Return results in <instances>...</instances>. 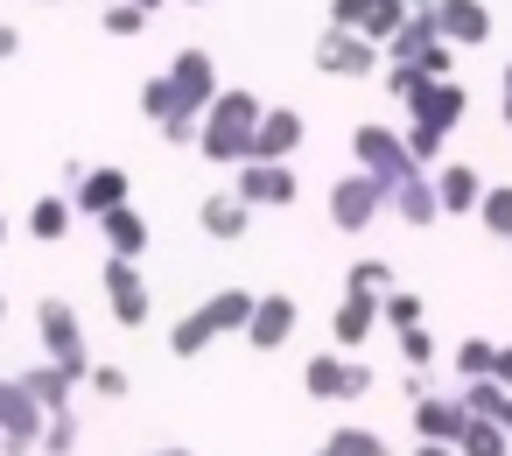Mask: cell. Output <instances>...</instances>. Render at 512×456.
<instances>
[{"label":"cell","instance_id":"obj_1","mask_svg":"<svg viewBox=\"0 0 512 456\" xmlns=\"http://www.w3.org/2000/svg\"><path fill=\"white\" fill-rule=\"evenodd\" d=\"M260 99L253 92H239V85H225L218 99H211V113H204V127H197V155L204 162H218V169H239V162H253V134H260Z\"/></svg>","mask_w":512,"mask_h":456},{"label":"cell","instance_id":"obj_2","mask_svg":"<svg viewBox=\"0 0 512 456\" xmlns=\"http://www.w3.org/2000/svg\"><path fill=\"white\" fill-rule=\"evenodd\" d=\"M253 288H218V295H204L190 316H176V330H169V351L176 358H204L218 337H246V323H253Z\"/></svg>","mask_w":512,"mask_h":456},{"label":"cell","instance_id":"obj_3","mask_svg":"<svg viewBox=\"0 0 512 456\" xmlns=\"http://www.w3.org/2000/svg\"><path fill=\"white\" fill-rule=\"evenodd\" d=\"M36 330H43V351L71 372V379H92V344H85V323H78V309L64 302V295H43L36 302Z\"/></svg>","mask_w":512,"mask_h":456},{"label":"cell","instance_id":"obj_4","mask_svg":"<svg viewBox=\"0 0 512 456\" xmlns=\"http://www.w3.org/2000/svg\"><path fill=\"white\" fill-rule=\"evenodd\" d=\"M351 155H358V169H365V176H379V183H386V197H393L400 183L428 176V169L414 162L407 134H393V127H358V134H351Z\"/></svg>","mask_w":512,"mask_h":456},{"label":"cell","instance_id":"obj_5","mask_svg":"<svg viewBox=\"0 0 512 456\" xmlns=\"http://www.w3.org/2000/svg\"><path fill=\"white\" fill-rule=\"evenodd\" d=\"M169 85H176V106H183V120H204V113H211V99L225 92V85H218V64H211V50H176V57H169Z\"/></svg>","mask_w":512,"mask_h":456},{"label":"cell","instance_id":"obj_6","mask_svg":"<svg viewBox=\"0 0 512 456\" xmlns=\"http://www.w3.org/2000/svg\"><path fill=\"white\" fill-rule=\"evenodd\" d=\"M414 8L407 0H330V29H351V36H365V43H393V29L407 22Z\"/></svg>","mask_w":512,"mask_h":456},{"label":"cell","instance_id":"obj_7","mask_svg":"<svg viewBox=\"0 0 512 456\" xmlns=\"http://www.w3.org/2000/svg\"><path fill=\"white\" fill-rule=\"evenodd\" d=\"M43 421H50V414L29 400V386L0 372V435H8V456H36V442H43Z\"/></svg>","mask_w":512,"mask_h":456},{"label":"cell","instance_id":"obj_8","mask_svg":"<svg viewBox=\"0 0 512 456\" xmlns=\"http://www.w3.org/2000/svg\"><path fill=\"white\" fill-rule=\"evenodd\" d=\"M232 190H239L253 211H288V204L302 197V183H295V169H288V162H239Z\"/></svg>","mask_w":512,"mask_h":456},{"label":"cell","instance_id":"obj_9","mask_svg":"<svg viewBox=\"0 0 512 456\" xmlns=\"http://www.w3.org/2000/svg\"><path fill=\"white\" fill-rule=\"evenodd\" d=\"M379 211H386V183H379V176L351 169L344 183H330V218H337V232H365Z\"/></svg>","mask_w":512,"mask_h":456},{"label":"cell","instance_id":"obj_10","mask_svg":"<svg viewBox=\"0 0 512 456\" xmlns=\"http://www.w3.org/2000/svg\"><path fill=\"white\" fill-rule=\"evenodd\" d=\"M106 309H113L120 330H141V323L155 316V295H148V281H141L134 260H113V253H106Z\"/></svg>","mask_w":512,"mask_h":456},{"label":"cell","instance_id":"obj_11","mask_svg":"<svg viewBox=\"0 0 512 456\" xmlns=\"http://www.w3.org/2000/svg\"><path fill=\"white\" fill-rule=\"evenodd\" d=\"M316 71H323V78H365V71H379V43H365V36H351V29H323Z\"/></svg>","mask_w":512,"mask_h":456},{"label":"cell","instance_id":"obj_12","mask_svg":"<svg viewBox=\"0 0 512 456\" xmlns=\"http://www.w3.org/2000/svg\"><path fill=\"white\" fill-rule=\"evenodd\" d=\"M407 113H414V127H421V134H442V141H449V134H456V120L470 113V92H463V78H442V85H428Z\"/></svg>","mask_w":512,"mask_h":456},{"label":"cell","instance_id":"obj_13","mask_svg":"<svg viewBox=\"0 0 512 456\" xmlns=\"http://www.w3.org/2000/svg\"><path fill=\"white\" fill-rule=\"evenodd\" d=\"M379 309H386V295H358V288H344L337 309H330V337H337V351H358V344L386 323Z\"/></svg>","mask_w":512,"mask_h":456},{"label":"cell","instance_id":"obj_14","mask_svg":"<svg viewBox=\"0 0 512 456\" xmlns=\"http://www.w3.org/2000/svg\"><path fill=\"white\" fill-rule=\"evenodd\" d=\"M127 190H134V176H127L120 162H99V169H85V176L71 183V204H78V211H92V218H106V211H120V204H127Z\"/></svg>","mask_w":512,"mask_h":456},{"label":"cell","instance_id":"obj_15","mask_svg":"<svg viewBox=\"0 0 512 456\" xmlns=\"http://www.w3.org/2000/svg\"><path fill=\"white\" fill-rule=\"evenodd\" d=\"M463 428H470V407H463V393H428V400H414V435L421 442H463Z\"/></svg>","mask_w":512,"mask_h":456},{"label":"cell","instance_id":"obj_16","mask_svg":"<svg viewBox=\"0 0 512 456\" xmlns=\"http://www.w3.org/2000/svg\"><path fill=\"white\" fill-rule=\"evenodd\" d=\"M295 323H302L295 295H260V302H253V323H246V344H253V351H281V344L295 337Z\"/></svg>","mask_w":512,"mask_h":456},{"label":"cell","instance_id":"obj_17","mask_svg":"<svg viewBox=\"0 0 512 456\" xmlns=\"http://www.w3.org/2000/svg\"><path fill=\"white\" fill-rule=\"evenodd\" d=\"M484 176L470 169V162H442L435 169V197H442V218H477V204H484Z\"/></svg>","mask_w":512,"mask_h":456},{"label":"cell","instance_id":"obj_18","mask_svg":"<svg viewBox=\"0 0 512 456\" xmlns=\"http://www.w3.org/2000/svg\"><path fill=\"white\" fill-rule=\"evenodd\" d=\"M435 29H442V43L477 50V43H491V8H484V0H442V8H435Z\"/></svg>","mask_w":512,"mask_h":456},{"label":"cell","instance_id":"obj_19","mask_svg":"<svg viewBox=\"0 0 512 456\" xmlns=\"http://www.w3.org/2000/svg\"><path fill=\"white\" fill-rule=\"evenodd\" d=\"M295 148H302V113H295V106H274V113H260L253 162H288Z\"/></svg>","mask_w":512,"mask_h":456},{"label":"cell","instance_id":"obj_20","mask_svg":"<svg viewBox=\"0 0 512 456\" xmlns=\"http://www.w3.org/2000/svg\"><path fill=\"white\" fill-rule=\"evenodd\" d=\"M197 225H204V239H246V225H253V204L239 197V190H218V197H204L197 204Z\"/></svg>","mask_w":512,"mask_h":456},{"label":"cell","instance_id":"obj_21","mask_svg":"<svg viewBox=\"0 0 512 456\" xmlns=\"http://www.w3.org/2000/svg\"><path fill=\"white\" fill-rule=\"evenodd\" d=\"M99 239H106L113 260H141V253H148V218H141L134 204H120V211L99 218Z\"/></svg>","mask_w":512,"mask_h":456},{"label":"cell","instance_id":"obj_22","mask_svg":"<svg viewBox=\"0 0 512 456\" xmlns=\"http://www.w3.org/2000/svg\"><path fill=\"white\" fill-rule=\"evenodd\" d=\"M15 379L29 386V400H36L43 414H64V407H71V386H78V379H71V372H64L57 358H43V365H29V372H15Z\"/></svg>","mask_w":512,"mask_h":456},{"label":"cell","instance_id":"obj_23","mask_svg":"<svg viewBox=\"0 0 512 456\" xmlns=\"http://www.w3.org/2000/svg\"><path fill=\"white\" fill-rule=\"evenodd\" d=\"M435 43H442L435 15H407V22L393 29V43H386V64H421V57H428Z\"/></svg>","mask_w":512,"mask_h":456},{"label":"cell","instance_id":"obj_24","mask_svg":"<svg viewBox=\"0 0 512 456\" xmlns=\"http://www.w3.org/2000/svg\"><path fill=\"white\" fill-rule=\"evenodd\" d=\"M386 204H393V218H400V225H435V218H442L435 176H414V183H400V190H393Z\"/></svg>","mask_w":512,"mask_h":456},{"label":"cell","instance_id":"obj_25","mask_svg":"<svg viewBox=\"0 0 512 456\" xmlns=\"http://www.w3.org/2000/svg\"><path fill=\"white\" fill-rule=\"evenodd\" d=\"M71 218H78V204H71V197H36V204H29V239L64 246V239H71Z\"/></svg>","mask_w":512,"mask_h":456},{"label":"cell","instance_id":"obj_26","mask_svg":"<svg viewBox=\"0 0 512 456\" xmlns=\"http://www.w3.org/2000/svg\"><path fill=\"white\" fill-rule=\"evenodd\" d=\"M344 351H316L309 365H302V386H309V400H344Z\"/></svg>","mask_w":512,"mask_h":456},{"label":"cell","instance_id":"obj_27","mask_svg":"<svg viewBox=\"0 0 512 456\" xmlns=\"http://www.w3.org/2000/svg\"><path fill=\"white\" fill-rule=\"evenodd\" d=\"M449 365H456V379L470 386V379H491V365H498V344L491 337H463L456 351H449Z\"/></svg>","mask_w":512,"mask_h":456},{"label":"cell","instance_id":"obj_28","mask_svg":"<svg viewBox=\"0 0 512 456\" xmlns=\"http://www.w3.org/2000/svg\"><path fill=\"white\" fill-rule=\"evenodd\" d=\"M456 456H512V435H505L498 421H477V414H470V428H463Z\"/></svg>","mask_w":512,"mask_h":456},{"label":"cell","instance_id":"obj_29","mask_svg":"<svg viewBox=\"0 0 512 456\" xmlns=\"http://www.w3.org/2000/svg\"><path fill=\"white\" fill-rule=\"evenodd\" d=\"M323 449H330V456H393L379 428H330V442H323Z\"/></svg>","mask_w":512,"mask_h":456},{"label":"cell","instance_id":"obj_30","mask_svg":"<svg viewBox=\"0 0 512 456\" xmlns=\"http://www.w3.org/2000/svg\"><path fill=\"white\" fill-rule=\"evenodd\" d=\"M78 435H85V428H78V407H64V414H50V421H43V442H36V449H43V456H71V449H78Z\"/></svg>","mask_w":512,"mask_h":456},{"label":"cell","instance_id":"obj_31","mask_svg":"<svg viewBox=\"0 0 512 456\" xmlns=\"http://www.w3.org/2000/svg\"><path fill=\"white\" fill-rule=\"evenodd\" d=\"M477 218H484L491 239H512V183H491L484 204H477Z\"/></svg>","mask_w":512,"mask_h":456},{"label":"cell","instance_id":"obj_32","mask_svg":"<svg viewBox=\"0 0 512 456\" xmlns=\"http://www.w3.org/2000/svg\"><path fill=\"white\" fill-rule=\"evenodd\" d=\"M379 78H386V92H393V99H400V106H414V99H421V92H428V85H435V78H428V71H421V64H386V71H379Z\"/></svg>","mask_w":512,"mask_h":456},{"label":"cell","instance_id":"obj_33","mask_svg":"<svg viewBox=\"0 0 512 456\" xmlns=\"http://www.w3.org/2000/svg\"><path fill=\"white\" fill-rule=\"evenodd\" d=\"M456 393H463V407H470L477 421H498V414H505V386H498V379H470V386H456Z\"/></svg>","mask_w":512,"mask_h":456},{"label":"cell","instance_id":"obj_34","mask_svg":"<svg viewBox=\"0 0 512 456\" xmlns=\"http://www.w3.org/2000/svg\"><path fill=\"white\" fill-rule=\"evenodd\" d=\"M344 288H358V295H393V267H386V260H358V267L344 274Z\"/></svg>","mask_w":512,"mask_h":456},{"label":"cell","instance_id":"obj_35","mask_svg":"<svg viewBox=\"0 0 512 456\" xmlns=\"http://www.w3.org/2000/svg\"><path fill=\"white\" fill-rule=\"evenodd\" d=\"M379 316H386V330H393V337H400V330H421V295H400V288H393Z\"/></svg>","mask_w":512,"mask_h":456},{"label":"cell","instance_id":"obj_36","mask_svg":"<svg viewBox=\"0 0 512 456\" xmlns=\"http://www.w3.org/2000/svg\"><path fill=\"white\" fill-rule=\"evenodd\" d=\"M99 22H106V36H141V29H148V8H134V0H113Z\"/></svg>","mask_w":512,"mask_h":456},{"label":"cell","instance_id":"obj_37","mask_svg":"<svg viewBox=\"0 0 512 456\" xmlns=\"http://www.w3.org/2000/svg\"><path fill=\"white\" fill-rule=\"evenodd\" d=\"M400 358H407V372H428L442 351H435V337H428V330H400Z\"/></svg>","mask_w":512,"mask_h":456},{"label":"cell","instance_id":"obj_38","mask_svg":"<svg viewBox=\"0 0 512 456\" xmlns=\"http://www.w3.org/2000/svg\"><path fill=\"white\" fill-rule=\"evenodd\" d=\"M85 386H92L99 400H127V393H134V379H127L120 365H92V379H85Z\"/></svg>","mask_w":512,"mask_h":456},{"label":"cell","instance_id":"obj_39","mask_svg":"<svg viewBox=\"0 0 512 456\" xmlns=\"http://www.w3.org/2000/svg\"><path fill=\"white\" fill-rule=\"evenodd\" d=\"M421 71H428L435 85H442V78H456V43H435V50L421 57Z\"/></svg>","mask_w":512,"mask_h":456},{"label":"cell","instance_id":"obj_40","mask_svg":"<svg viewBox=\"0 0 512 456\" xmlns=\"http://www.w3.org/2000/svg\"><path fill=\"white\" fill-rule=\"evenodd\" d=\"M407 148H414V162L428 169V162H442V134H421V127H407Z\"/></svg>","mask_w":512,"mask_h":456},{"label":"cell","instance_id":"obj_41","mask_svg":"<svg viewBox=\"0 0 512 456\" xmlns=\"http://www.w3.org/2000/svg\"><path fill=\"white\" fill-rule=\"evenodd\" d=\"M365 393H372V365L351 358V365H344V400H365Z\"/></svg>","mask_w":512,"mask_h":456},{"label":"cell","instance_id":"obj_42","mask_svg":"<svg viewBox=\"0 0 512 456\" xmlns=\"http://www.w3.org/2000/svg\"><path fill=\"white\" fill-rule=\"evenodd\" d=\"M491 379H498V386L512 393V344H498V365H491Z\"/></svg>","mask_w":512,"mask_h":456},{"label":"cell","instance_id":"obj_43","mask_svg":"<svg viewBox=\"0 0 512 456\" xmlns=\"http://www.w3.org/2000/svg\"><path fill=\"white\" fill-rule=\"evenodd\" d=\"M15 50H22V36H15V29H8V22H0V64H8V57H15Z\"/></svg>","mask_w":512,"mask_h":456},{"label":"cell","instance_id":"obj_44","mask_svg":"<svg viewBox=\"0 0 512 456\" xmlns=\"http://www.w3.org/2000/svg\"><path fill=\"white\" fill-rule=\"evenodd\" d=\"M498 113H505V127H512V64H505V92H498Z\"/></svg>","mask_w":512,"mask_h":456},{"label":"cell","instance_id":"obj_45","mask_svg":"<svg viewBox=\"0 0 512 456\" xmlns=\"http://www.w3.org/2000/svg\"><path fill=\"white\" fill-rule=\"evenodd\" d=\"M414 456H456V449H449V442H421Z\"/></svg>","mask_w":512,"mask_h":456},{"label":"cell","instance_id":"obj_46","mask_svg":"<svg viewBox=\"0 0 512 456\" xmlns=\"http://www.w3.org/2000/svg\"><path fill=\"white\" fill-rule=\"evenodd\" d=\"M407 8H414V15H435V8H442V0H407Z\"/></svg>","mask_w":512,"mask_h":456},{"label":"cell","instance_id":"obj_47","mask_svg":"<svg viewBox=\"0 0 512 456\" xmlns=\"http://www.w3.org/2000/svg\"><path fill=\"white\" fill-rule=\"evenodd\" d=\"M498 428H505V435H512V393H505V414H498Z\"/></svg>","mask_w":512,"mask_h":456},{"label":"cell","instance_id":"obj_48","mask_svg":"<svg viewBox=\"0 0 512 456\" xmlns=\"http://www.w3.org/2000/svg\"><path fill=\"white\" fill-rule=\"evenodd\" d=\"M134 8H148V15H155V8H162V0H134Z\"/></svg>","mask_w":512,"mask_h":456},{"label":"cell","instance_id":"obj_49","mask_svg":"<svg viewBox=\"0 0 512 456\" xmlns=\"http://www.w3.org/2000/svg\"><path fill=\"white\" fill-rule=\"evenodd\" d=\"M0 323H8V295H0Z\"/></svg>","mask_w":512,"mask_h":456},{"label":"cell","instance_id":"obj_50","mask_svg":"<svg viewBox=\"0 0 512 456\" xmlns=\"http://www.w3.org/2000/svg\"><path fill=\"white\" fill-rule=\"evenodd\" d=\"M0 246H8V218H0Z\"/></svg>","mask_w":512,"mask_h":456},{"label":"cell","instance_id":"obj_51","mask_svg":"<svg viewBox=\"0 0 512 456\" xmlns=\"http://www.w3.org/2000/svg\"><path fill=\"white\" fill-rule=\"evenodd\" d=\"M0 456H8V435H0Z\"/></svg>","mask_w":512,"mask_h":456},{"label":"cell","instance_id":"obj_52","mask_svg":"<svg viewBox=\"0 0 512 456\" xmlns=\"http://www.w3.org/2000/svg\"><path fill=\"white\" fill-rule=\"evenodd\" d=\"M190 8H204V0H190Z\"/></svg>","mask_w":512,"mask_h":456},{"label":"cell","instance_id":"obj_53","mask_svg":"<svg viewBox=\"0 0 512 456\" xmlns=\"http://www.w3.org/2000/svg\"><path fill=\"white\" fill-rule=\"evenodd\" d=\"M99 8H113V0H99Z\"/></svg>","mask_w":512,"mask_h":456},{"label":"cell","instance_id":"obj_54","mask_svg":"<svg viewBox=\"0 0 512 456\" xmlns=\"http://www.w3.org/2000/svg\"><path fill=\"white\" fill-rule=\"evenodd\" d=\"M316 456H330V449H316Z\"/></svg>","mask_w":512,"mask_h":456},{"label":"cell","instance_id":"obj_55","mask_svg":"<svg viewBox=\"0 0 512 456\" xmlns=\"http://www.w3.org/2000/svg\"><path fill=\"white\" fill-rule=\"evenodd\" d=\"M176 456H190V449H176Z\"/></svg>","mask_w":512,"mask_h":456}]
</instances>
